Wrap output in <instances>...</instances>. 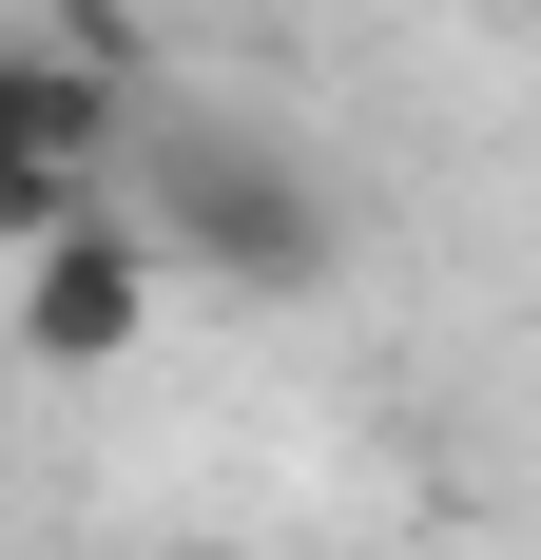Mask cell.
I'll return each mask as SVG.
<instances>
[{"label": "cell", "instance_id": "obj_1", "mask_svg": "<svg viewBox=\"0 0 541 560\" xmlns=\"http://www.w3.org/2000/svg\"><path fill=\"white\" fill-rule=\"evenodd\" d=\"M116 213H136V252H156V271H214V290H310V271H329V194L270 155V136H214V116H194V136H156Z\"/></svg>", "mask_w": 541, "mask_h": 560}, {"label": "cell", "instance_id": "obj_2", "mask_svg": "<svg viewBox=\"0 0 541 560\" xmlns=\"http://www.w3.org/2000/svg\"><path fill=\"white\" fill-rule=\"evenodd\" d=\"M136 329H156V252H136V213H78L20 252V368H136Z\"/></svg>", "mask_w": 541, "mask_h": 560}, {"label": "cell", "instance_id": "obj_3", "mask_svg": "<svg viewBox=\"0 0 541 560\" xmlns=\"http://www.w3.org/2000/svg\"><path fill=\"white\" fill-rule=\"evenodd\" d=\"M97 213V174H58V155H0V271L39 252V232H78Z\"/></svg>", "mask_w": 541, "mask_h": 560}, {"label": "cell", "instance_id": "obj_4", "mask_svg": "<svg viewBox=\"0 0 541 560\" xmlns=\"http://www.w3.org/2000/svg\"><path fill=\"white\" fill-rule=\"evenodd\" d=\"M156 560H252V541H156Z\"/></svg>", "mask_w": 541, "mask_h": 560}, {"label": "cell", "instance_id": "obj_5", "mask_svg": "<svg viewBox=\"0 0 541 560\" xmlns=\"http://www.w3.org/2000/svg\"><path fill=\"white\" fill-rule=\"evenodd\" d=\"M522 20H541V0H522Z\"/></svg>", "mask_w": 541, "mask_h": 560}]
</instances>
